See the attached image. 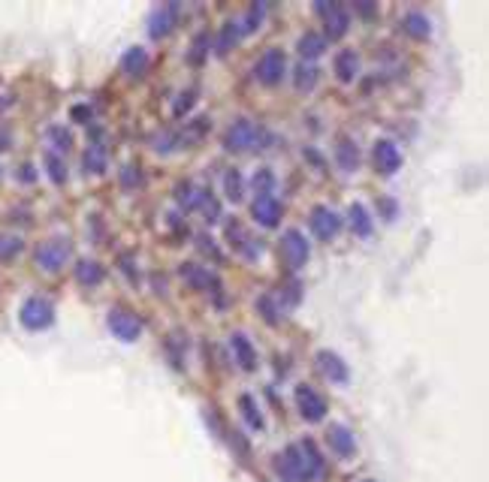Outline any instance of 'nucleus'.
Returning a JSON list of instances; mask_svg holds the SVG:
<instances>
[{
	"instance_id": "f257e3e1",
	"label": "nucleus",
	"mask_w": 489,
	"mask_h": 482,
	"mask_svg": "<svg viewBox=\"0 0 489 482\" xmlns=\"http://www.w3.org/2000/svg\"><path fill=\"white\" fill-rule=\"evenodd\" d=\"M275 470L284 482H317L326 474V461L320 456L314 440H299L281 452L275 461Z\"/></svg>"
},
{
	"instance_id": "f03ea898",
	"label": "nucleus",
	"mask_w": 489,
	"mask_h": 482,
	"mask_svg": "<svg viewBox=\"0 0 489 482\" xmlns=\"http://www.w3.org/2000/svg\"><path fill=\"white\" fill-rule=\"evenodd\" d=\"M269 142V133L263 130L257 121H251V118H239V121H233L226 127L224 133V145L226 151H235V154H244V151H263Z\"/></svg>"
},
{
	"instance_id": "7ed1b4c3",
	"label": "nucleus",
	"mask_w": 489,
	"mask_h": 482,
	"mask_svg": "<svg viewBox=\"0 0 489 482\" xmlns=\"http://www.w3.org/2000/svg\"><path fill=\"white\" fill-rule=\"evenodd\" d=\"M70 257H72V244L67 239H49V241H42L40 248L33 250V262L42 271H49V275L61 271L70 262Z\"/></svg>"
},
{
	"instance_id": "20e7f679",
	"label": "nucleus",
	"mask_w": 489,
	"mask_h": 482,
	"mask_svg": "<svg viewBox=\"0 0 489 482\" xmlns=\"http://www.w3.org/2000/svg\"><path fill=\"white\" fill-rule=\"evenodd\" d=\"M18 320L27 332H42L54 323V305L45 296H31L18 311Z\"/></svg>"
},
{
	"instance_id": "39448f33",
	"label": "nucleus",
	"mask_w": 489,
	"mask_h": 482,
	"mask_svg": "<svg viewBox=\"0 0 489 482\" xmlns=\"http://www.w3.org/2000/svg\"><path fill=\"white\" fill-rule=\"evenodd\" d=\"M308 257H311V244H308V239L299 230H287L284 235H281V259L287 262L290 271H299L308 262Z\"/></svg>"
},
{
	"instance_id": "423d86ee",
	"label": "nucleus",
	"mask_w": 489,
	"mask_h": 482,
	"mask_svg": "<svg viewBox=\"0 0 489 482\" xmlns=\"http://www.w3.org/2000/svg\"><path fill=\"white\" fill-rule=\"evenodd\" d=\"M106 326H109V332L124 344L139 341V335H142V320L133 311H127V307H112L106 316Z\"/></svg>"
},
{
	"instance_id": "0eeeda50",
	"label": "nucleus",
	"mask_w": 489,
	"mask_h": 482,
	"mask_svg": "<svg viewBox=\"0 0 489 482\" xmlns=\"http://www.w3.org/2000/svg\"><path fill=\"white\" fill-rule=\"evenodd\" d=\"M284 72H287V58H284V51L281 49H266L260 54V61H257V67H254V76H257L260 85H278L281 79H284Z\"/></svg>"
},
{
	"instance_id": "6e6552de",
	"label": "nucleus",
	"mask_w": 489,
	"mask_h": 482,
	"mask_svg": "<svg viewBox=\"0 0 489 482\" xmlns=\"http://www.w3.org/2000/svg\"><path fill=\"white\" fill-rule=\"evenodd\" d=\"M308 226H311V232H314L320 241H332L335 235L341 232L344 220L339 217V211H332L329 205H314L311 214H308Z\"/></svg>"
},
{
	"instance_id": "1a4fd4ad",
	"label": "nucleus",
	"mask_w": 489,
	"mask_h": 482,
	"mask_svg": "<svg viewBox=\"0 0 489 482\" xmlns=\"http://www.w3.org/2000/svg\"><path fill=\"white\" fill-rule=\"evenodd\" d=\"M296 407H299V413H302V419H308V422H320L326 416L323 395L317 392L314 386H308V383L296 386Z\"/></svg>"
},
{
	"instance_id": "9d476101",
	"label": "nucleus",
	"mask_w": 489,
	"mask_h": 482,
	"mask_svg": "<svg viewBox=\"0 0 489 482\" xmlns=\"http://www.w3.org/2000/svg\"><path fill=\"white\" fill-rule=\"evenodd\" d=\"M371 160H375V169L380 175H396L398 169H402V151H398L396 142L389 139H378L375 148H371Z\"/></svg>"
},
{
	"instance_id": "9b49d317",
	"label": "nucleus",
	"mask_w": 489,
	"mask_h": 482,
	"mask_svg": "<svg viewBox=\"0 0 489 482\" xmlns=\"http://www.w3.org/2000/svg\"><path fill=\"white\" fill-rule=\"evenodd\" d=\"M281 214H284V208H281V202L275 196H257L251 205V217L257 220L263 230H275V226L281 223Z\"/></svg>"
},
{
	"instance_id": "f8f14e48",
	"label": "nucleus",
	"mask_w": 489,
	"mask_h": 482,
	"mask_svg": "<svg viewBox=\"0 0 489 482\" xmlns=\"http://www.w3.org/2000/svg\"><path fill=\"white\" fill-rule=\"evenodd\" d=\"M178 275H181V280H185L190 289H215V293H221L215 271L205 268V266H196V262H181Z\"/></svg>"
},
{
	"instance_id": "ddd939ff",
	"label": "nucleus",
	"mask_w": 489,
	"mask_h": 482,
	"mask_svg": "<svg viewBox=\"0 0 489 482\" xmlns=\"http://www.w3.org/2000/svg\"><path fill=\"white\" fill-rule=\"evenodd\" d=\"M317 368H320V374L329 380V383H335V386H341V383H348V380H350V368L344 365V359L339 356V353H332V350L317 353Z\"/></svg>"
},
{
	"instance_id": "4468645a",
	"label": "nucleus",
	"mask_w": 489,
	"mask_h": 482,
	"mask_svg": "<svg viewBox=\"0 0 489 482\" xmlns=\"http://www.w3.org/2000/svg\"><path fill=\"white\" fill-rule=\"evenodd\" d=\"M326 443H329V449L339 458H353V452H357V437H353V431L341 422H332L329 428H326Z\"/></svg>"
},
{
	"instance_id": "2eb2a0df",
	"label": "nucleus",
	"mask_w": 489,
	"mask_h": 482,
	"mask_svg": "<svg viewBox=\"0 0 489 482\" xmlns=\"http://www.w3.org/2000/svg\"><path fill=\"white\" fill-rule=\"evenodd\" d=\"M178 3H163V6H154L151 15H148V33L154 40H160V36H166L172 27L178 22Z\"/></svg>"
},
{
	"instance_id": "dca6fc26",
	"label": "nucleus",
	"mask_w": 489,
	"mask_h": 482,
	"mask_svg": "<svg viewBox=\"0 0 489 482\" xmlns=\"http://www.w3.org/2000/svg\"><path fill=\"white\" fill-rule=\"evenodd\" d=\"M226 239L233 241V248L239 250L244 259H260V253H263V241H254L251 235L242 230V223H239V220L226 223Z\"/></svg>"
},
{
	"instance_id": "f3484780",
	"label": "nucleus",
	"mask_w": 489,
	"mask_h": 482,
	"mask_svg": "<svg viewBox=\"0 0 489 482\" xmlns=\"http://www.w3.org/2000/svg\"><path fill=\"white\" fill-rule=\"evenodd\" d=\"M230 350H233L235 365H239L242 371H257V350H254V344L248 341V335H244V332H233Z\"/></svg>"
},
{
	"instance_id": "a211bd4d",
	"label": "nucleus",
	"mask_w": 489,
	"mask_h": 482,
	"mask_svg": "<svg viewBox=\"0 0 489 482\" xmlns=\"http://www.w3.org/2000/svg\"><path fill=\"white\" fill-rule=\"evenodd\" d=\"M323 24H326V27H323V33H320V36H323L326 42L341 40V36L348 33V27H350V15H348V9L332 3V9L323 15Z\"/></svg>"
},
{
	"instance_id": "6ab92c4d",
	"label": "nucleus",
	"mask_w": 489,
	"mask_h": 482,
	"mask_svg": "<svg viewBox=\"0 0 489 482\" xmlns=\"http://www.w3.org/2000/svg\"><path fill=\"white\" fill-rule=\"evenodd\" d=\"M332 70H335V76H339V81L350 85V81L359 76V54L353 49L339 51V54H335V61H332Z\"/></svg>"
},
{
	"instance_id": "aec40b11",
	"label": "nucleus",
	"mask_w": 489,
	"mask_h": 482,
	"mask_svg": "<svg viewBox=\"0 0 489 482\" xmlns=\"http://www.w3.org/2000/svg\"><path fill=\"white\" fill-rule=\"evenodd\" d=\"M148 63H151L148 51H145L142 45H133V49H127V51H124V58H121V70H124L130 79H142L145 72H148Z\"/></svg>"
},
{
	"instance_id": "412c9836",
	"label": "nucleus",
	"mask_w": 489,
	"mask_h": 482,
	"mask_svg": "<svg viewBox=\"0 0 489 482\" xmlns=\"http://www.w3.org/2000/svg\"><path fill=\"white\" fill-rule=\"evenodd\" d=\"M335 163H339L344 172H357L359 169V148H357V142L348 139V136H341V139L335 142Z\"/></svg>"
},
{
	"instance_id": "4be33fe9",
	"label": "nucleus",
	"mask_w": 489,
	"mask_h": 482,
	"mask_svg": "<svg viewBox=\"0 0 489 482\" xmlns=\"http://www.w3.org/2000/svg\"><path fill=\"white\" fill-rule=\"evenodd\" d=\"M82 166H85V172H91V175H103L109 166V151L100 142H91L85 154H82Z\"/></svg>"
},
{
	"instance_id": "5701e85b",
	"label": "nucleus",
	"mask_w": 489,
	"mask_h": 482,
	"mask_svg": "<svg viewBox=\"0 0 489 482\" xmlns=\"http://www.w3.org/2000/svg\"><path fill=\"white\" fill-rule=\"evenodd\" d=\"M296 51H299V58H302L305 63H311V61H317L320 54L326 51V40L320 33H314V31H308V33H302L299 36V42H296Z\"/></svg>"
},
{
	"instance_id": "b1692460",
	"label": "nucleus",
	"mask_w": 489,
	"mask_h": 482,
	"mask_svg": "<svg viewBox=\"0 0 489 482\" xmlns=\"http://www.w3.org/2000/svg\"><path fill=\"white\" fill-rule=\"evenodd\" d=\"M402 31L408 36H414V40H429V36H432V24H429V18H426L423 13L411 9V13H405V18H402Z\"/></svg>"
},
{
	"instance_id": "393cba45",
	"label": "nucleus",
	"mask_w": 489,
	"mask_h": 482,
	"mask_svg": "<svg viewBox=\"0 0 489 482\" xmlns=\"http://www.w3.org/2000/svg\"><path fill=\"white\" fill-rule=\"evenodd\" d=\"M103 278H106V268L100 266L97 259H79L76 262V280L82 287H97V284H103Z\"/></svg>"
},
{
	"instance_id": "a878e982",
	"label": "nucleus",
	"mask_w": 489,
	"mask_h": 482,
	"mask_svg": "<svg viewBox=\"0 0 489 482\" xmlns=\"http://www.w3.org/2000/svg\"><path fill=\"white\" fill-rule=\"evenodd\" d=\"M203 199H205V190L196 187V184H190V181H181V184L176 187V202L185 208V211H194V208H199V205H203Z\"/></svg>"
},
{
	"instance_id": "bb28decb",
	"label": "nucleus",
	"mask_w": 489,
	"mask_h": 482,
	"mask_svg": "<svg viewBox=\"0 0 489 482\" xmlns=\"http://www.w3.org/2000/svg\"><path fill=\"white\" fill-rule=\"evenodd\" d=\"M348 217H350L353 235H359V239H366V235H371V230H375V223H371V214L366 211V205H362V202H353L350 211H348Z\"/></svg>"
},
{
	"instance_id": "cd10ccee",
	"label": "nucleus",
	"mask_w": 489,
	"mask_h": 482,
	"mask_svg": "<svg viewBox=\"0 0 489 482\" xmlns=\"http://www.w3.org/2000/svg\"><path fill=\"white\" fill-rule=\"evenodd\" d=\"M263 15H266V3H254V6L244 9V15H242V18H235L239 36H248V33L257 31V27L263 24Z\"/></svg>"
},
{
	"instance_id": "c85d7f7f",
	"label": "nucleus",
	"mask_w": 489,
	"mask_h": 482,
	"mask_svg": "<svg viewBox=\"0 0 489 482\" xmlns=\"http://www.w3.org/2000/svg\"><path fill=\"white\" fill-rule=\"evenodd\" d=\"M49 145H52V154H58V157H63L70 148H72V133L67 130V127H61V124H54L49 127Z\"/></svg>"
},
{
	"instance_id": "c756f323",
	"label": "nucleus",
	"mask_w": 489,
	"mask_h": 482,
	"mask_svg": "<svg viewBox=\"0 0 489 482\" xmlns=\"http://www.w3.org/2000/svg\"><path fill=\"white\" fill-rule=\"evenodd\" d=\"M224 193H226L230 202H239V199L244 196V178H242L239 169H226V175H224Z\"/></svg>"
},
{
	"instance_id": "7c9ffc66",
	"label": "nucleus",
	"mask_w": 489,
	"mask_h": 482,
	"mask_svg": "<svg viewBox=\"0 0 489 482\" xmlns=\"http://www.w3.org/2000/svg\"><path fill=\"white\" fill-rule=\"evenodd\" d=\"M239 410H242V416H244V422L251 425V428H257V431H263V413H260V407H257V401H254L251 395H242L239 398Z\"/></svg>"
},
{
	"instance_id": "2f4dec72",
	"label": "nucleus",
	"mask_w": 489,
	"mask_h": 482,
	"mask_svg": "<svg viewBox=\"0 0 489 482\" xmlns=\"http://www.w3.org/2000/svg\"><path fill=\"white\" fill-rule=\"evenodd\" d=\"M317 76H320V72H317V67L314 63H299L296 67V72H293V85L299 88V90H311L314 85H317Z\"/></svg>"
},
{
	"instance_id": "473e14b6",
	"label": "nucleus",
	"mask_w": 489,
	"mask_h": 482,
	"mask_svg": "<svg viewBox=\"0 0 489 482\" xmlns=\"http://www.w3.org/2000/svg\"><path fill=\"white\" fill-rule=\"evenodd\" d=\"M257 311L263 314V320H266L269 326H278L281 320H284V311L275 305V298L272 296H263V298H257Z\"/></svg>"
},
{
	"instance_id": "72a5a7b5",
	"label": "nucleus",
	"mask_w": 489,
	"mask_h": 482,
	"mask_svg": "<svg viewBox=\"0 0 489 482\" xmlns=\"http://www.w3.org/2000/svg\"><path fill=\"white\" fill-rule=\"evenodd\" d=\"M251 187L257 196H269L272 187H275V175H272V169H257L251 178Z\"/></svg>"
},
{
	"instance_id": "f704fd0d",
	"label": "nucleus",
	"mask_w": 489,
	"mask_h": 482,
	"mask_svg": "<svg viewBox=\"0 0 489 482\" xmlns=\"http://www.w3.org/2000/svg\"><path fill=\"white\" fill-rule=\"evenodd\" d=\"M22 248H24V241L18 239V235H9V232H0V259H13V257H18L22 253Z\"/></svg>"
},
{
	"instance_id": "c9c22d12",
	"label": "nucleus",
	"mask_w": 489,
	"mask_h": 482,
	"mask_svg": "<svg viewBox=\"0 0 489 482\" xmlns=\"http://www.w3.org/2000/svg\"><path fill=\"white\" fill-rule=\"evenodd\" d=\"M45 172H49V178L54 181V184H63V181H67V166H63V160L52 151L45 154Z\"/></svg>"
},
{
	"instance_id": "e433bc0d",
	"label": "nucleus",
	"mask_w": 489,
	"mask_h": 482,
	"mask_svg": "<svg viewBox=\"0 0 489 482\" xmlns=\"http://www.w3.org/2000/svg\"><path fill=\"white\" fill-rule=\"evenodd\" d=\"M242 36H239V27H235V22H230V24H224V31H221V36H217V54H226L233 49L235 42H239Z\"/></svg>"
},
{
	"instance_id": "4c0bfd02",
	"label": "nucleus",
	"mask_w": 489,
	"mask_h": 482,
	"mask_svg": "<svg viewBox=\"0 0 489 482\" xmlns=\"http://www.w3.org/2000/svg\"><path fill=\"white\" fill-rule=\"evenodd\" d=\"M208 42H212V36L208 33H199L196 40H194V45H190V54H187V61L194 63V67H199L205 58H208Z\"/></svg>"
},
{
	"instance_id": "58836bf2",
	"label": "nucleus",
	"mask_w": 489,
	"mask_h": 482,
	"mask_svg": "<svg viewBox=\"0 0 489 482\" xmlns=\"http://www.w3.org/2000/svg\"><path fill=\"white\" fill-rule=\"evenodd\" d=\"M203 214L208 217V223H217L221 220V202H217V199L212 196V190H205V199H203Z\"/></svg>"
},
{
	"instance_id": "ea45409f",
	"label": "nucleus",
	"mask_w": 489,
	"mask_h": 482,
	"mask_svg": "<svg viewBox=\"0 0 489 482\" xmlns=\"http://www.w3.org/2000/svg\"><path fill=\"white\" fill-rule=\"evenodd\" d=\"M194 97H196V88H190V90H185V94H178L176 97V106H172V115H176V118L185 115L187 109L194 106Z\"/></svg>"
},
{
	"instance_id": "a19ab883",
	"label": "nucleus",
	"mask_w": 489,
	"mask_h": 482,
	"mask_svg": "<svg viewBox=\"0 0 489 482\" xmlns=\"http://www.w3.org/2000/svg\"><path fill=\"white\" fill-rule=\"evenodd\" d=\"M121 184L124 187H139L142 184V169L133 166V163H130V166H124L121 169Z\"/></svg>"
},
{
	"instance_id": "79ce46f5",
	"label": "nucleus",
	"mask_w": 489,
	"mask_h": 482,
	"mask_svg": "<svg viewBox=\"0 0 489 482\" xmlns=\"http://www.w3.org/2000/svg\"><path fill=\"white\" fill-rule=\"evenodd\" d=\"M196 244H199V250H203V253H212L215 259H221V250L215 248L212 239H205V235H196Z\"/></svg>"
},
{
	"instance_id": "37998d69",
	"label": "nucleus",
	"mask_w": 489,
	"mask_h": 482,
	"mask_svg": "<svg viewBox=\"0 0 489 482\" xmlns=\"http://www.w3.org/2000/svg\"><path fill=\"white\" fill-rule=\"evenodd\" d=\"M72 118H76V121H85V118H91V109L76 106V109H72Z\"/></svg>"
},
{
	"instance_id": "c03bdc74",
	"label": "nucleus",
	"mask_w": 489,
	"mask_h": 482,
	"mask_svg": "<svg viewBox=\"0 0 489 482\" xmlns=\"http://www.w3.org/2000/svg\"><path fill=\"white\" fill-rule=\"evenodd\" d=\"M18 178H22V181H33L36 175H33V166H31V163H24V166H22V175H18Z\"/></svg>"
},
{
	"instance_id": "a18cd8bd",
	"label": "nucleus",
	"mask_w": 489,
	"mask_h": 482,
	"mask_svg": "<svg viewBox=\"0 0 489 482\" xmlns=\"http://www.w3.org/2000/svg\"><path fill=\"white\" fill-rule=\"evenodd\" d=\"M357 9H359V13H362V15H371V13H375V6H371V3H368V0H362V3H359Z\"/></svg>"
},
{
	"instance_id": "49530a36",
	"label": "nucleus",
	"mask_w": 489,
	"mask_h": 482,
	"mask_svg": "<svg viewBox=\"0 0 489 482\" xmlns=\"http://www.w3.org/2000/svg\"><path fill=\"white\" fill-rule=\"evenodd\" d=\"M6 145H9V136H6L3 130H0V148H6Z\"/></svg>"
},
{
	"instance_id": "de8ad7c7",
	"label": "nucleus",
	"mask_w": 489,
	"mask_h": 482,
	"mask_svg": "<svg viewBox=\"0 0 489 482\" xmlns=\"http://www.w3.org/2000/svg\"><path fill=\"white\" fill-rule=\"evenodd\" d=\"M366 482H371V479H366Z\"/></svg>"
}]
</instances>
